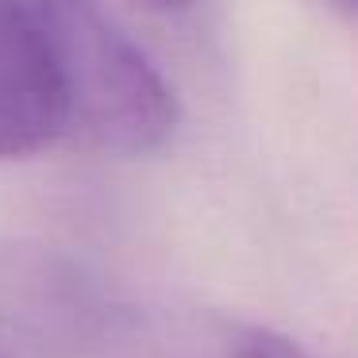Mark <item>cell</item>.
<instances>
[{
    "instance_id": "2",
    "label": "cell",
    "mask_w": 358,
    "mask_h": 358,
    "mask_svg": "<svg viewBox=\"0 0 358 358\" xmlns=\"http://www.w3.org/2000/svg\"><path fill=\"white\" fill-rule=\"evenodd\" d=\"M70 131L55 47L24 0H0V158H27Z\"/></svg>"
},
{
    "instance_id": "1",
    "label": "cell",
    "mask_w": 358,
    "mask_h": 358,
    "mask_svg": "<svg viewBox=\"0 0 358 358\" xmlns=\"http://www.w3.org/2000/svg\"><path fill=\"white\" fill-rule=\"evenodd\" d=\"M39 16L70 96V127L112 155L158 150L178 127V96L96 0H24Z\"/></svg>"
},
{
    "instance_id": "4",
    "label": "cell",
    "mask_w": 358,
    "mask_h": 358,
    "mask_svg": "<svg viewBox=\"0 0 358 358\" xmlns=\"http://www.w3.org/2000/svg\"><path fill=\"white\" fill-rule=\"evenodd\" d=\"M135 4H143V8H150V12H181V8H189L193 0H135Z\"/></svg>"
},
{
    "instance_id": "3",
    "label": "cell",
    "mask_w": 358,
    "mask_h": 358,
    "mask_svg": "<svg viewBox=\"0 0 358 358\" xmlns=\"http://www.w3.org/2000/svg\"><path fill=\"white\" fill-rule=\"evenodd\" d=\"M231 358H312V355L278 331H247L235 343Z\"/></svg>"
}]
</instances>
